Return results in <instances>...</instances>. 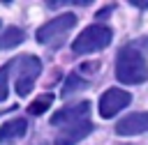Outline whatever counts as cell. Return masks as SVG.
I'll use <instances>...</instances> for the list:
<instances>
[{"label":"cell","mask_w":148,"mask_h":145,"mask_svg":"<svg viewBox=\"0 0 148 145\" xmlns=\"http://www.w3.org/2000/svg\"><path fill=\"white\" fill-rule=\"evenodd\" d=\"M116 78L125 85H139L148 81V62L134 46H123L116 55Z\"/></svg>","instance_id":"1"},{"label":"cell","mask_w":148,"mask_h":145,"mask_svg":"<svg viewBox=\"0 0 148 145\" xmlns=\"http://www.w3.org/2000/svg\"><path fill=\"white\" fill-rule=\"evenodd\" d=\"M111 28L106 25H90L86 28L74 41H72V51L76 55H88V53H95V51H102L111 44Z\"/></svg>","instance_id":"2"},{"label":"cell","mask_w":148,"mask_h":145,"mask_svg":"<svg viewBox=\"0 0 148 145\" xmlns=\"http://www.w3.org/2000/svg\"><path fill=\"white\" fill-rule=\"evenodd\" d=\"M16 64H18L16 92H18L21 97H25V94L35 87V78H37L39 71H42V62H39L35 55H23V58H16Z\"/></svg>","instance_id":"3"},{"label":"cell","mask_w":148,"mask_h":145,"mask_svg":"<svg viewBox=\"0 0 148 145\" xmlns=\"http://www.w3.org/2000/svg\"><path fill=\"white\" fill-rule=\"evenodd\" d=\"M74 25H76V16H74V14H62V16L53 18V21L44 23L42 28H37L35 37H37V41H39V44H49V41H53V39H58V37L67 35Z\"/></svg>","instance_id":"4"},{"label":"cell","mask_w":148,"mask_h":145,"mask_svg":"<svg viewBox=\"0 0 148 145\" xmlns=\"http://www.w3.org/2000/svg\"><path fill=\"white\" fill-rule=\"evenodd\" d=\"M130 101H132V94H130V92H125V90H120V87H109V90L99 97V115H102L104 120H111L120 108L130 106Z\"/></svg>","instance_id":"5"},{"label":"cell","mask_w":148,"mask_h":145,"mask_svg":"<svg viewBox=\"0 0 148 145\" xmlns=\"http://www.w3.org/2000/svg\"><path fill=\"white\" fill-rule=\"evenodd\" d=\"M92 131V122L90 120H81L74 124H67L53 140V145H76L79 140H83L88 133Z\"/></svg>","instance_id":"6"},{"label":"cell","mask_w":148,"mask_h":145,"mask_svg":"<svg viewBox=\"0 0 148 145\" xmlns=\"http://www.w3.org/2000/svg\"><path fill=\"white\" fill-rule=\"evenodd\" d=\"M90 113V101H79V104H74V106H67V108H62V110H58L53 117H51V124H74V122H81V120H88L86 115Z\"/></svg>","instance_id":"7"},{"label":"cell","mask_w":148,"mask_h":145,"mask_svg":"<svg viewBox=\"0 0 148 145\" xmlns=\"http://www.w3.org/2000/svg\"><path fill=\"white\" fill-rule=\"evenodd\" d=\"M148 131V113H132V115H125L123 120L116 122V133L118 136H136V133H143Z\"/></svg>","instance_id":"8"},{"label":"cell","mask_w":148,"mask_h":145,"mask_svg":"<svg viewBox=\"0 0 148 145\" xmlns=\"http://www.w3.org/2000/svg\"><path fill=\"white\" fill-rule=\"evenodd\" d=\"M28 131V120L25 117H16V120H9L0 127V143L2 145H14L16 140H21Z\"/></svg>","instance_id":"9"},{"label":"cell","mask_w":148,"mask_h":145,"mask_svg":"<svg viewBox=\"0 0 148 145\" xmlns=\"http://www.w3.org/2000/svg\"><path fill=\"white\" fill-rule=\"evenodd\" d=\"M21 41H25V32H23L21 28L12 25V28H7V30L0 35V51L14 48V46H18Z\"/></svg>","instance_id":"10"},{"label":"cell","mask_w":148,"mask_h":145,"mask_svg":"<svg viewBox=\"0 0 148 145\" xmlns=\"http://www.w3.org/2000/svg\"><path fill=\"white\" fill-rule=\"evenodd\" d=\"M51 104H53V94L44 92V94H39V97L30 104V108H28V110H30L32 115H39V113H46V108H49Z\"/></svg>","instance_id":"11"},{"label":"cell","mask_w":148,"mask_h":145,"mask_svg":"<svg viewBox=\"0 0 148 145\" xmlns=\"http://www.w3.org/2000/svg\"><path fill=\"white\" fill-rule=\"evenodd\" d=\"M88 83L83 81V78H79L76 74H69L67 76V81H65V85H62V97H69L72 92H76V90H83Z\"/></svg>","instance_id":"12"},{"label":"cell","mask_w":148,"mask_h":145,"mask_svg":"<svg viewBox=\"0 0 148 145\" xmlns=\"http://www.w3.org/2000/svg\"><path fill=\"white\" fill-rule=\"evenodd\" d=\"M14 64L16 62H5L2 67H0V101H5V97H7V78H9V71L14 69Z\"/></svg>","instance_id":"13"},{"label":"cell","mask_w":148,"mask_h":145,"mask_svg":"<svg viewBox=\"0 0 148 145\" xmlns=\"http://www.w3.org/2000/svg\"><path fill=\"white\" fill-rule=\"evenodd\" d=\"M132 5H136V7H148L146 0H141V2H139V0H132Z\"/></svg>","instance_id":"14"}]
</instances>
